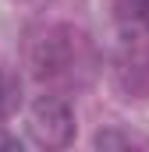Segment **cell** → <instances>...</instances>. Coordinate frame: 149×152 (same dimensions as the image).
Here are the masks:
<instances>
[{
  "mask_svg": "<svg viewBox=\"0 0 149 152\" xmlns=\"http://www.w3.org/2000/svg\"><path fill=\"white\" fill-rule=\"evenodd\" d=\"M11 4H18V7H32V11H39L43 4H50V0H11Z\"/></svg>",
  "mask_w": 149,
  "mask_h": 152,
  "instance_id": "obj_7",
  "label": "cell"
},
{
  "mask_svg": "<svg viewBox=\"0 0 149 152\" xmlns=\"http://www.w3.org/2000/svg\"><path fill=\"white\" fill-rule=\"evenodd\" d=\"M29 131L43 149H64L74 134V117L71 106L60 96H43L29 110Z\"/></svg>",
  "mask_w": 149,
  "mask_h": 152,
  "instance_id": "obj_2",
  "label": "cell"
},
{
  "mask_svg": "<svg viewBox=\"0 0 149 152\" xmlns=\"http://www.w3.org/2000/svg\"><path fill=\"white\" fill-rule=\"evenodd\" d=\"M139 21L149 28V0H139Z\"/></svg>",
  "mask_w": 149,
  "mask_h": 152,
  "instance_id": "obj_6",
  "label": "cell"
},
{
  "mask_svg": "<svg viewBox=\"0 0 149 152\" xmlns=\"http://www.w3.org/2000/svg\"><path fill=\"white\" fill-rule=\"evenodd\" d=\"M29 64H32L39 81L74 85V81H85L92 75L96 53H92V42L85 32L68 28V25H53V28H46L32 39Z\"/></svg>",
  "mask_w": 149,
  "mask_h": 152,
  "instance_id": "obj_1",
  "label": "cell"
},
{
  "mask_svg": "<svg viewBox=\"0 0 149 152\" xmlns=\"http://www.w3.org/2000/svg\"><path fill=\"white\" fill-rule=\"evenodd\" d=\"M0 149H21V142H18V138H11V134H4V131H0Z\"/></svg>",
  "mask_w": 149,
  "mask_h": 152,
  "instance_id": "obj_5",
  "label": "cell"
},
{
  "mask_svg": "<svg viewBox=\"0 0 149 152\" xmlns=\"http://www.w3.org/2000/svg\"><path fill=\"white\" fill-rule=\"evenodd\" d=\"M18 110V81L0 71V120Z\"/></svg>",
  "mask_w": 149,
  "mask_h": 152,
  "instance_id": "obj_3",
  "label": "cell"
},
{
  "mask_svg": "<svg viewBox=\"0 0 149 152\" xmlns=\"http://www.w3.org/2000/svg\"><path fill=\"white\" fill-rule=\"evenodd\" d=\"M96 145H100V149H110V145H149V142H146V138H135V134L103 131V134H96Z\"/></svg>",
  "mask_w": 149,
  "mask_h": 152,
  "instance_id": "obj_4",
  "label": "cell"
}]
</instances>
